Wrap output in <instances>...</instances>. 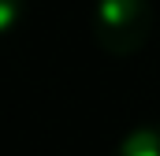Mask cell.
Segmentation results:
<instances>
[{
    "instance_id": "obj_1",
    "label": "cell",
    "mask_w": 160,
    "mask_h": 156,
    "mask_svg": "<svg viewBox=\"0 0 160 156\" xmlns=\"http://www.w3.org/2000/svg\"><path fill=\"white\" fill-rule=\"evenodd\" d=\"M149 34H153V4L149 0H97L93 41L101 52L127 60L145 48Z\"/></svg>"
},
{
    "instance_id": "obj_2",
    "label": "cell",
    "mask_w": 160,
    "mask_h": 156,
    "mask_svg": "<svg viewBox=\"0 0 160 156\" xmlns=\"http://www.w3.org/2000/svg\"><path fill=\"white\" fill-rule=\"evenodd\" d=\"M112 156H160V123H138L127 130Z\"/></svg>"
},
{
    "instance_id": "obj_3",
    "label": "cell",
    "mask_w": 160,
    "mask_h": 156,
    "mask_svg": "<svg viewBox=\"0 0 160 156\" xmlns=\"http://www.w3.org/2000/svg\"><path fill=\"white\" fill-rule=\"evenodd\" d=\"M22 7H26V0H0V37H4V34H11V30L19 26Z\"/></svg>"
}]
</instances>
